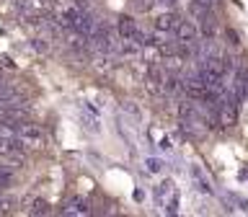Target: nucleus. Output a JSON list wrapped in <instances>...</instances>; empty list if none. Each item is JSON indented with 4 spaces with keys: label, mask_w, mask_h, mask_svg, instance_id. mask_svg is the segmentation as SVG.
I'll list each match as a JSON object with an SVG mask.
<instances>
[{
    "label": "nucleus",
    "mask_w": 248,
    "mask_h": 217,
    "mask_svg": "<svg viewBox=\"0 0 248 217\" xmlns=\"http://www.w3.org/2000/svg\"><path fill=\"white\" fill-rule=\"evenodd\" d=\"M153 197H155V204H158V207L168 209V215H176V209H178V191H176L173 181H160L158 186H155Z\"/></svg>",
    "instance_id": "obj_1"
},
{
    "label": "nucleus",
    "mask_w": 248,
    "mask_h": 217,
    "mask_svg": "<svg viewBox=\"0 0 248 217\" xmlns=\"http://www.w3.org/2000/svg\"><path fill=\"white\" fill-rule=\"evenodd\" d=\"M16 135L23 140V145H31V147H42L44 145V132L36 127V124H26V122H18V129Z\"/></svg>",
    "instance_id": "obj_2"
},
{
    "label": "nucleus",
    "mask_w": 248,
    "mask_h": 217,
    "mask_svg": "<svg viewBox=\"0 0 248 217\" xmlns=\"http://www.w3.org/2000/svg\"><path fill=\"white\" fill-rule=\"evenodd\" d=\"M173 34H176L178 42H197L199 31H197V26H194L191 21H178V26H176Z\"/></svg>",
    "instance_id": "obj_3"
},
{
    "label": "nucleus",
    "mask_w": 248,
    "mask_h": 217,
    "mask_svg": "<svg viewBox=\"0 0 248 217\" xmlns=\"http://www.w3.org/2000/svg\"><path fill=\"white\" fill-rule=\"evenodd\" d=\"M176 26H178L176 13H163L155 18V31H158V34H173Z\"/></svg>",
    "instance_id": "obj_4"
},
{
    "label": "nucleus",
    "mask_w": 248,
    "mask_h": 217,
    "mask_svg": "<svg viewBox=\"0 0 248 217\" xmlns=\"http://www.w3.org/2000/svg\"><path fill=\"white\" fill-rule=\"evenodd\" d=\"M116 31H119V39H132L135 42V36L140 34V29H137V23H135V18H119V26H116Z\"/></svg>",
    "instance_id": "obj_5"
},
{
    "label": "nucleus",
    "mask_w": 248,
    "mask_h": 217,
    "mask_svg": "<svg viewBox=\"0 0 248 217\" xmlns=\"http://www.w3.org/2000/svg\"><path fill=\"white\" fill-rule=\"evenodd\" d=\"M189 176H191V181H194V186L202 191V194H212V186H209V178L202 173V168L199 166H191L189 168Z\"/></svg>",
    "instance_id": "obj_6"
},
{
    "label": "nucleus",
    "mask_w": 248,
    "mask_h": 217,
    "mask_svg": "<svg viewBox=\"0 0 248 217\" xmlns=\"http://www.w3.org/2000/svg\"><path fill=\"white\" fill-rule=\"evenodd\" d=\"M62 212H65V215H88L91 209H88V204H85L83 199H73L65 209H62Z\"/></svg>",
    "instance_id": "obj_7"
},
{
    "label": "nucleus",
    "mask_w": 248,
    "mask_h": 217,
    "mask_svg": "<svg viewBox=\"0 0 248 217\" xmlns=\"http://www.w3.org/2000/svg\"><path fill=\"white\" fill-rule=\"evenodd\" d=\"M150 137L155 140V142H158V147H160L163 153H173V140H170L168 135H158V129H153Z\"/></svg>",
    "instance_id": "obj_8"
},
{
    "label": "nucleus",
    "mask_w": 248,
    "mask_h": 217,
    "mask_svg": "<svg viewBox=\"0 0 248 217\" xmlns=\"http://www.w3.org/2000/svg\"><path fill=\"white\" fill-rule=\"evenodd\" d=\"M145 166H147V170H150V173H158V170H163V163H160L158 158H145Z\"/></svg>",
    "instance_id": "obj_9"
},
{
    "label": "nucleus",
    "mask_w": 248,
    "mask_h": 217,
    "mask_svg": "<svg viewBox=\"0 0 248 217\" xmlns=\"http://www.w3.org/2000/svg\"><path fill=\"white\" fill-rule=\"evenodd\" d=\"M46 212H49L46 202H34V207H31V215H46Z\"/></svg>",
    "instance_id": "obj_10"
},
{
    "label": "nucleus",
    "mask_w": 248,
    "mask_h": 217,
    "mask_svg": "<svg viewBox=\"0 0 248 217\" xmlns=\"http://www.w3.org/2000/svg\"><path fill=\"white\" fill-rule=\"evenodd\" d=\"M191 3L199 5V8H209V5H212V0H191Z\"/></svg>",
    "instance_id": "obj_11"
},
{
    "label": "nucleus",
    "mask_w": 248,
    "mask_h": 217,
    "mask_svg": "<svg viewBox=\"0 0 248 217\" xmlns=\"http://www.w3.org/2000/svg\"><path fill=\"white\" fill-rule=\"evenodd\" d=\"M228 39H230V44H238V34H235V31H228Z\"/></svg>",
    "instance_id": "obj_12"
},
{
    "label": "nucleus",
    "mask_w": 248,
    "mask_h": 217,
    "mask_svg": "<svg viewBox=\"0 0 248 217\" xmlns=\"http://www.w3.org/2000/svg\"><path fill=\"white\" fill-rule=\"evenodd\" d=\"M158 3H160V5H166V8H173V5H176V0H158Z\"/></svg>",
    "instance_id": "obj_13"
}]
</instances>
